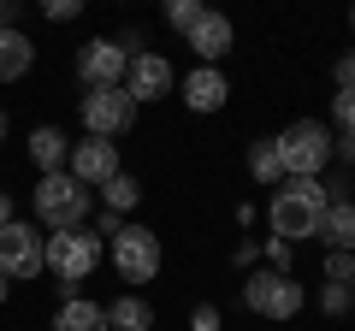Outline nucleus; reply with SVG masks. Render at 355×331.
<instances>
[{"instance_id":"obj_15","label":"nucleus","mask_w":355,"mask_h":331,"mask_svg":"<svg viewBox=\"0 0 355 331\" xmlns=\"http://www.w3.org/2000/svg\"><path fill=\"white\" fill-rule=\"evenodd\" d=\"M30 160H36L42 172H65V160H71V136H65L60 125H36V130H30Z\"/></svg>"},{"instance_id":"obj_4","label":"nucleus","mask_w":355,"mask_h":331,"mask_svg":"<svg viewBox=\"0 0 355 331\" xmlns=\"http://www.w3.org/2000/svg\"><path fill=\"white\" fill-rule=\"evenodd\" d=\"M30 202H36V219L48 231H71V225L89 219V202H95V195H89L71 172H42V184L30 190Z\"/></svg>"},{"instance_id":"obj_23","label":"nucleus","mask_w":355,"mask_h":331,"mask_svg":"<svg viewBox=\"0 0 355 331\" xmlns=\"http://www.w3.org/2000/svg\"><path fill=\"white\" fill-rule=\"evenodd\" d=\"M331 118H338L343 136H355V89H338V95H331Z\"/></svg>"},{"instance_id":"obj_3","label":"nucleus","mask_w":355,"mask_h":331,"mask_svg":"<svg viewBox=\"0 0 355 331\" xmlns=\"http://www.w3.org/2000/svg\"><path fill=\"white\" fill-rule=\"evenodd\" d=\"M331 125L320 118H296V125L279 130V160H284V178H320L338 154H331Z\"/></svg>"},{"instance_id":"obj_8","label":"nucleus","mask_w":355,"mask_h":331,"mask_svg":"<svg viewBox=\"0 0 355 331\" xmlns=\"http://www.w3.org/2000/svg\"><path fill=\"white\" fill-rule=\"evenodd\" d=\"M125 71H130V48H125V42L95 36V42L77 48V83H83V89H119Z\"/></svg>"},{"instance_id":"obj_27","label":"nucleus","mask_w":355,"mask_h":331,"mask_svg":"<svg viewBox=\"0 0 355 331\" xmlns=\"http://www.w3.org/2000/svg\"><path fill=\"white\" fill-rule=\"evenodd\" d=\"M338 89H355V53H343V60H338Z\"/></svg>"},{"instance_id":"obj_9","label":"nucleus","mask_w":355,"mask_h":331,"mask_svg":"<svg viewBox=\"0 0 355 331\" xmlns=\"http://www.w3.org/2000/svg\"><path fill=\"white\" fill-rule=\"evenodd\" d=\"M0 272L6 278H36L42 272V231L24 219H6L0 225Z\"/></svg>"},{"instance_id":"obj_2","label":"nucleus","mask_w":355,"mask_h":331,"mask_svg":"<svg viewBox=\"0 0 355 331\" xmlns=\"http://www.w3.org/2000/svg\"><path fill=\"white\" fill-rule=\"evenodd\" d=\"M101 255H107V242L95 237V231H83V225L42 237V272H53V278L65 284V296H77V284L101 267Z\"/></svg>"},{"instance_id":"obj_28","label":"nucleus","mask_w":355,"mask_h":331,"mask_svg":"<svg viewBox=\"0 0 355 331\" xmlns=\"http://www.w3.org/2000/svg\"><path fill=\"white\" fill-rule=\"evenodd\" d=\"M266 255H272V267L284 272V267H291V242H279V237H272V249H266Z\"/></svg>"},{"instance_id":"obj_26","label":"nucleus","mask_w":355,"mask_h":331,"mask_svg":"<svg viewBox=\"0 0 355 331\" xmlns=\"http://www.w3.org/2000/svg\"><path fill=\"white\" fill-rule=\"evenodd\" d=\"M190 331H219V307H214V302H202V307L190 314Z\"/></svg>"},{"instance_id":"obj_7","label":"nucleus","mask_w":355,"mask_h":331,"mask_svg":"<svg viewBox=\"0 0 355 331\" xmlns=\"http://www.w3.org/2000/svg\"><path fill=\"white\" fill-rule=\"evenodd\" d=\"M113 267L125 284H154V272H160V237L148 225H125L113 237Z\"/></svg>"},{"instance_id":"obj_16","label":"nucleus","mask_w":355,"mask_h":331,"mask_svg":"<svg viewBox=\"0 0 355 331\" xmlns=\"http://www.w3.org/2000/svg\"><path fill=\"white\" fill-rule=\"evenodd\" d=\"M320 242H326V249H338V255H349V249H355V202L331 195L326 219H320Z\"/></svg>"},{"instance_id":"obj_10","label":"nucleus","mask_w":355,"mask_h":331,"mask_svg":"<svg viewBox=\"0 0 355 331\" xmlns=\"http://www.w3.org/2000/svg\"><path fill=\"white\" fill-rule=\"evenodd\" d=\"M65 172H71L83 190H101L107 178H119L125 166H119V142H107V136H83V142H71V160H65Z\"/></svg>"},{"instance_id":"obj_31","label":"nucleus","mask_w":355,"mask_h":331,"mask_svg":"<svg viewBox=\"0 0 355 331\" xmlns=\"http://www.w3.org/2000/svg\"><path fill=\"white\" fill-rule=\"evenodd\" d=\"M0 142H6V113H0Z\"/></svg>"},{"instance_id":"obj_6","label":"nucleus","mask_w":355,"mask_h":331,"mask_svg":"<svg viewBox=\"0 0 355 331\" xmlns=\"http://www.w3.org/2000/svg\"><path fill=\"white\" fill-rule=\"evenodd\" d=\"M77 118H83L89 136H125L130 125H137V101L125 95V83L119 89H83V101H77Z\"/></svg>"},{"instance_id":"obj_19","label":"nucleus","mask_w":355,"mask_h":331,"mask_svg":"<svg viewBox=\"0 0 355 331\" xmlns=\"http://www.w3.org/2000/svg\"><path fill=\"white\" fill-rule=\"evenodd\" d=\"M249 178H254V184H266V190H279V184H284L279 136H254V142H249Z\"/></svg>"},{"instance_id":"obj_22","label":"nucleus","mask_w":355,"mask_h":331,"mask_svg":"<svg viewBox=\"0 0 355 331\" xmlns=\"http://www.w3.org/2000/svg\"><path fill=\"white\" fill-rule=\"evenodd\" d=\"M89 0H42V18L48 24H71V18H83Z\"/></svg>"},{"instance_id":"obj_32","label":"nucleus","mask_w":355,"mask_h":331,"mask_svg":"<svg viewBox=\"0 0 355 331\" xmlns=\"http://www.w3.org/2000/svg\"><path fill=\"white\" fill-rule=\"evenodd\" d=\"M349 296H355V267H349Z\"/></svg>"},{"instance_id":"obj_20","label":"nucleus","mask_w":355,"mask_h":331,"mask_svg":"<svg viewBox=\"0 0 355 331\" xmlns=\"http://www.w3.org/2000/svg\"><path fill=\"white\" fill-rule=\"evenodd\" d=\"M101 195H107V213H130V207L142 202V184L130 178V172H119V178L101 184Z\"/></svg>"},{"instance_id":"obj_13","label":"nucleus","mask_w":355,"mask_h":331,"mask_svg":"<svg viewBox=\"0 0 355 331\" xmlns=\"http://www.w3.org/2000/svg\"><path fill=\"white\" fill-rule=\"evenodd\" d=\"M231 101V83L219 65H196L190 77H184V107L190 113H219V107Z\"/></svg>"},{"instance_id":"obj_5","label":"nucleus","mask_w":355,"mask_h":331,"mask_svg":"<svg viewBox=\"0 0 355 331\" xmlns=\"http://www.w3.org/2000/svg\"><path fill=\"white\" fill-rule=\"evenodd\" d=\"M243 307L261 319H296L302 314V284H296V272H249V284H243Z\"/></svg>"},{"instance_id":"obj_12","label":"nucleus","mask_w":355,"mask_h":331,"mask_svg":"<svg viewBox=\"0 0 355 331\" xmlns=\"http://www.w3.org/2000/svg\"><path fill=\"white\" fill-rule=\"evenodd\" d=\"M184 42L196 48V65H219L231 53V42H237V30H231L225 12H202L190 30H184Z\"/></svg>"},{"instance_id":"obj_30","label":"nucleus","mask_w":355,"mask_h":331,"mask_svg":"<svg viewBox=\"0 0 355 331\" xmlns=\"http://www.w3.org/2000/svg\"><path fill=\"white\" fill-rule=\"evenodd\" d=\"M0 302H6V272H0Z\"/></svg>"},{"instance_id":"obj_14","label":"nucleus","mask_w":355,"mask_h":331,"mask_svg":"<svg viewBox=\"0 0 355 331\" xmlns=\"http://www.w3.org/2000/svg\"><path fill=\"white\" fill-rule=\"evenodd\" d=\"M30 65H36V42L18 24H0V83H18Z\"/></svg>"},{"instance_id":"obj_33","label":"nucleus","mask_w":355,"mask_h":331,"mask_svg":"<svg viewBox=\"0 0 355 331\" xmlns=\"http://www.w3.org/2000/svg\"><path fill=\"white\" fill-rule=\"evenodd\" d=\"M349 30H355V6H349Z\"/></svg>"},{"instance_id":"obj_24","label":"nucleus","mask_w":355,"mask_h":331,"mask_svg":"<svg viewBox=\"0 0 355 331\" xmlns=\"http://www.w3.org/2000/svg\"><path fill=\"white\" fill-rule=\"evenodd\" d=\"M349 302H355V296H349V284H326V290H320V307H326V314H343Z\"/></svg>"},{"instance_id":"obj_29","label":"nucleus","mask_w":355,"mask_h":331,"mask_svg":"<svg viewBox=\"0 0 355 331\" xmlns=\"http://www.w3.org/2000/svg\"><path fill=\"white\" fill-rule=\"evenodd\" d=\"M6 219H12V195L0 190V225H6Z\"/></svg>"},{"instance_id":"obj_1","label":"nucleus","mask_w":355,"mask_h":331,"mask_svg":"<svg viewBox=\"0 0 355 331\" xmlns=\"http://www.w3.org/2000/svg\"><path fill=\"white\" fill-rule=\"evenodd\" d=\"M331 207V190L320 178H284L279 190H272V202H266V225H272V237L279 242H302V237H320V219H326Z\"/></svg>"},{"instance_id":"obj_21","label":"nucleus","mask_w":355,"mask_h":331,"mask_svg":"<svg viewBox=\"0 0 355 331\" xmlns=\"http://www.w3.org/2000/svg\"><path fill=\"white\" fill-rule=\"evenodd\" d=\"M160 12H166V24H172L178 36H184V30H190L196 18L207 12V6H202V0H160Z\"/></svg>"},{"instance_id":"obj_17","label":"nucleus","mask_w":355,"mask_h":331,"mask_svg":"<svg viewBox=\"0 0 355 331\" xmlns=\"http://www.w3.org/2000/svg\"><path fill=\"white\" fill-rule=\"evenodd\" d=\"M53 331H107V307L89 302V296H65L60 314H53Z\"/></svg>"},{"instance_id":"obj_18","label":"nucleus","mask_w":355,"mask_h":331,"mask_svg":"<svg viewBox=\"0 0 355 331\" xmlns=\"http://www.w3.org/2000/svg\"><path fill=\"white\" fill-rule=\"evenodd\" d=\"M107 331H154V307L142 302L137 290L113 296V302H107Z\"/></svg>"},{"instance_id":"obj_11","label":"nucleus","mask_w":355,"mask_h":331,"mask_svg":"<svg viewBox=\"0 0 355 331\" xmlns=\"http://www.w3.org/2000/svg\"><path fill=\"white\" fill-rule=\"evenodd\" d=\"M172 83H178V77H172V65H166L160 60V53H130V71H125V95H130V101H160V95H172Z\"/></svg>"},{"instance_id":"obj_34","label":"nucleus","mask_w":355,"mask_h":331,"mask_svg":"<svg viewBox=\"0 0 355 331\" xmlns=\"http://www.w3.org/2000/svg\"><path fill=\"white\" fill-rule=\"evenodd\" d=\"M0 6H18V0H0Z\"/></svg>"},{"instance_id":"obj_25","label":"nucleus","mask_w":355,"mask_h":331,"mask_svg":"<svg viewBox=\"0 0 355 331\" xmlns=\"http://www.w3.org/2000/svg\"><path fill=\"white\" fill-rule=\"evenodd\" d=\"M349 267H355V255H338L331 249L326 255V284H349Z\"/></svg>"}]
</instances>
